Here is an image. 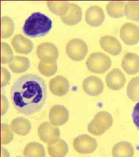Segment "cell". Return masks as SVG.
Segmentation results:
<instances>
[{
  "label": "cell",
  "instance_id": "obj_1",
  "mask_svg": "<svg viewBox=\"0 0 139 157\" xmlns=\"http://www.w3.org/2000/svg\"><path fill=\"white\" fill-rule=\"evenodd\" d=\"M12 104L17 112L30 116L40 111L46 99V85L39 76L30 73L17 78L11 89Z\"/></svg>",
  "mask_w": 139,
  "mask_h": 157
},
{
  "label": "cell",
  "instance_id": "obj_2",
  "mask_svg": "<svg viewBox=\"0 0 139 157\" xmlns=\"http://www.w3.org/2000/svg\"><path fill=\"white\" fill-rule=\"evenodd\" d=\"M52 28L50 18L41 12H34L26 20L23 26L24 34L30 37H43L49 33Z\"/></svg>",
  "mask_w": 139,
  "mask_h": 157
},
{
  "label": "cell",
  "instance_id": "obj_3",
  "mask_svg": "<svg viewBox=\"0 0 139 157\" xmlns=\"http://www.w3.org/2000/svg\"><path fill=\"white\" fill-rule=\"evenodd\" d=\"M113 121V118L109 112H97L88 124V130L90 133L96 136H101L111 128Z\"/></svg>",
  "mask_w": 139,
  "mask_h": 157
},
{
  "label": "cell",
  "instance_id": "obj_4",
  "mask_svg": "<svg viewBox=\"0 0 139 157\" xmlns=\"http://www.w3.org/2000/svg\"><path fill=\"white\" fill-rule=\"evenodd\" d=\"M87 68L93 73H104L112 65L110 58L102 52H95L90 55L86 60Z\"/></svg>",
  "mask_w": 139,
  "mask_h": 157
},
{
  "label": "cell",
  "instance_id": "obj_5",
  "mask_svg": "<svg viewBox=\"0 0 139 157\" xmlns=\"http://www.w3.org/2000/svg\"><path fill=\"white\" fill-rule=\"evenodd\" d=\"M86 43L79 39H74L67 43L66 53L67 56L75 61L83 60L88 53Z\"/></svg>",
  "mask_w": 139,
  "mask_h": 157
},
{
  "label": "cell",
  "instance_id": "obj_6",
  "mask_svg": "<svg viewBox=\"0 0 139 157\" xmlns=\"http://www.w3.org/2000/svg\"><path fill=\"white\" fill-rule=\"evenodd\" d=\"M76 151L81 154H91L97 147L96 140L88 135H79L75 137L72 143Z\"/></svg>",
  "mask_w": 139,
  "mask_h": 157
},
{
  "label": "cell",
  "instance_id": "obj_7",
  "mask_svg": "<svg viewBox=\"0 0 139 157\" xmlns=\"http://www.w3.org/2000/svg\"><path fill=\"white\" fill-rule=\"evenodd\" d=\"M38 134L40 140L48 144H54L60 140V130L48 122L39 125Z\"/></svg>",
  "mask_w": 139,
  "mask_h": 157
},
{
  "label": "cell",
  "instance_id": "obj_8",
  "mask_svg": "<svg viewBox=\"0 0 139 157\" xmlns=\"http://www.w3.org/2000/svg\"><path fill=\"white\" fill-rule=\"evenodd\" d=\"M119 36L125 44L135 45L139 42V27L132 23H126L120 29Z\"/></svg>",
  "mask_w": 139,
  "mask_h": 157
},
{
  "label": "cell",
  "instance_id": "obj_9",
  "mask_svg": "<svg viewBox=\"0 0 139 157\" xmlns=\"http://www.w3.org/2000/svg\"><path fill=\"white\" fill-rule=\"evenodd\" d=\"M69 119V111L67 108L56 105L52 107L49 112V119L50 124L55 126H62L66 124Z\"/></svg>",
  "mask_w": 139,
  "mask_h": 157
},
{
  "label": "cell",
  "instance_id": "obj_10",
  "mask_svg": "<svg viewBox=\"0 0 139 157\" xmlns=\"http://www.w3.org/2000/svg\"><path fill=\"white\" fill-rule=\"evenodd\" d=\"M82 87L87 94L95 97L103 93L104 84L99 78L95 76H90L83 80Z\"/></svg>",
  "mask_w": 139,
  "mask_h": 157
},
{
  "label": "cell",
  "instance_id": "obj_11",
  "mask_svg": "<svg viewBox=\"0 0 139 157\" xmlns=\"http://www.w3.org/2000/svg\"><path fill=\"white\" fill-rule=\"evenodd\" d=\"M37 54L41 61H56L59 57V51L52 43H42L38 46Z\"/></svg>",
  "mask_w": 139,
  "mask_h": 157
},
{
  "label": "cell",
  "instance_id": "obj_12",
  "mask_svg": "<svg viewBox=\"0 0 139 157\" xmlns=\"http://www.w3.org/2000/svg\"><path fill=\"white\" fill-rule=\"evenodd\" d=\"M49 87L53 94L61 97L68 93L70 89V83L67 78L58 75L50 79Z\"/></svg>",
  "mask_w": 139,
  "mask_h": 157
},
{
  "label": "cell",
  "instance_id": "obj_13",
  "mask_svg": "<svg viewBox=\"0 0 139 157\" xmlns=\"http://www.w3.org/2000/svg\"><path fill=\"white\" fill-rule=\"evenodd\" d=\"M126 82V79L124 74L119 69H113L106 76V84L112 90L121 89Z\"/></svg>",
  "mask_w": 139,
  "mask_h": 157
},
{
  "label": "cell",
  "instance_id": "obj_14",
  "mask_svg": "<svg viewBox=\"0 0 139 157\" xmlns=\"http://www.w3.org/2000/svg\"><path fill=\"white\" fill-rule=\"evenodd\" d=\"M105 19L103 10L99 6H93L87 9L85 13V21L91 26L98 27Z\"/></svg>",
  "mask_w": 139,
  "mask_h": 157
},
{
  "label": "cell",
  "instance_id": "obj_15",
  "mask_svg": "<svg viewBox=\"0 0 139 157\" xmlns=\"http://www.w3.org/2000/svg\"><path fill=\"white\" fill-rule=\"evenodd\" d=\"M101 48L112 56L119 55L123 50V47L119 40L115 37L104 36L100 40Z\"/></svg>",
  "mask_w": 139,
  "mask_h": 157
},
{
  "label": "cell",
  "instance_id": "obj_16",
  "mask_svg": "<svg viewBox=\"0 0 139 157\" xmlns=\"http://www.w3.org/2000/svg\"><path fill=\"white\" fill-rule=\"evenodd\" d=\"M12 45L17 53L27 54L33 49V42L22 34L15 35L12 40Z\"/></svg>",
  "mask_w": 139,
  "mask_h": 157
},
{
  "label": "cell",
  "instance_id": "obj_17",
  "mask_svg": "<svg viewBox=\"0 0 139 157\" xmlns=\"http://www.w3.org/2000/svg\"><path fill=\"white\" fill-rule=\"evenodd\" d=\"M122 67L128 75H134L139 72V56L138 55L128 52L122 60Z\"/></svg>",
  "mask_w": 139,
  "mask_h": 157
},
{
  "label": "cell",
  "instance_id": "obj_18",
  "mask_svg": "<svg viewBox=\"0 0 139 157\" xmlns=\"http://www.w3.org/2000/svg\"><path fill=\"white\" fill-rule=\"evenodd\" d=\"M82 17V9L74 3H70L69 9L67 13L61 17L62 22L67 25L73 26L80 22Z\"/></svg>",
  "mask_w": 139,
  "mask_h": 157
},
{
  "label": "cell",
  "instance_id": "obj_19",
  "mask_svg": "<svg viewBox=\"0 0 139 157\" xmlns=\"http://www.w3.org/2000/svg\"><path fill=\"white\" fill-rule=\"evenodd\" d=\"M10 127L15 134L19 136H26L30 133L31 129V124L27 119L18 117L12 120Z\"/></svg>",
  "mask_w": 139,
  "mask_h": 157
},
{
  "label": "cell",
  "instance_id": "obj_20",
  "mask_svg": "<svg viewBox=\"0 0 139 157\" xmlns=\"http://www.w3.org/2000/svg\"><path fill=\"white\" fill-rule=\"evenodd\" d=\"M134 150L132 144L128 141H122L115 144L112 150L114 157H134Z\"/></svg>",
  "mask_w": 139,
  "mask_h": 157
},
{
  "label": "cell",
  "instance_id": "obj_21",
  "mask_svg": "<svg viewBox=\"0 0 139 157\" xmlns=\"http://www.w3.org/2000/svg\"><path fill=\"white\" fill-rule=\"evenodd\" d=\"M30 66V60L24 56H14L9 64V67L13 73H23L27 71Z\"/></svg>",
  "mask_w": 139,
  "mask_h": 157
},
{
  "label": "cell",
  "instance_id": "obj_22",
  "mask_svg": "<svg viewBox=\"0 0 139 157\" xmlns=\"http://www.w3.org/2000/svg\"><path fill=\"white\" fill-rule=\"evenodd\" d=\"M48 151L51 157H64L68 152V146L65 141L60 139L56 143L48 144Z\"/></svg>",
  "mask_w": 139,
  "mask_h": 157
},
{
  "label": "cell",
  "instance_id": "obj_23",
  "mask_svg": "<svg viewBox=\"0 0 139 157\" xmlns=\"http://www.w3.org/2000/svg\"><path fill=\"white\" fill-rule=\"evenodd\" d=\"M23 155L24 157H45L46 152L44 146L34 141L29 143L25 147Z\"/></svg>",
  "mask_w": 139,
  "mask_h": 157
},
{
  "label": "cell",
  "instance_id": "obj_24",
  "mask_svg": "<svg viewBox=\"0 0 139 157\" xmlns=\"http://www.w3.org/2000/svg\"><path fill=\"white\" fill-rule=\"evenodd\" d=\"M125 2L110 1L106 6L108 15L112 18H120L125 15Z\"/></svg>",
  "mask_w": 139,
  "mask_h": 157
},
{
  "label": "cell",
  "instance_id": "obj_25",
  "mask_svg": "<svg viewBox=\"0 0 139 157\" xmlns=\"http://www.w3.org/2000/svg\"><path fill=\"white\" fill-rule=\"evenodd\" d=\"M48 7L53 13L58 16H64L69 9L70 3L67 1H50L47 2Z\"/></svg>",
  "mask_w": 139,
  "mask_h": 157
},
{
  "label": "cell",
  "instance_id": "obj_26",
  "mask_svg": "<svg viewBox=\"0 0 139 157\" xmlns=\"http://www.w3.org/2000/svg\"><path fill=\"white\" fill-rule=\"evenodd\" d=\"M124 13L128 19L139 21V1L127 2L125 5Z\"/></svg>",
  "mask_w": 139,
  "mask_h": 157
},
{
  "label": "cell",
  "instance_id": "obj_27",
  "mask_svg": "<svg viewBox=\"0 0 139 157\" xmlns=\"http://www.w3.org/2000/svg\"><path fill=\"white\" fill-rule=\"evenodd\" d=\"M1 21V37L2 39H8L10 37L15 30V23L11 17H2Z\"/></svg>",
  "mask_w": 139,
  "mask_h": 157
},
{
  "label": "cell",
  "instance_id": "obj_28",
  "mask_svg": "<svg viewBox=\"0 0 139 157\" xmlns=\"http://www.w3.org/2000/svg\"><path fill=\"white\" fill-rule=\"evenodd\" d=\"M38 67L41 73L48 77L55 75L57 71V64L56 61L40 60Z\"/></svg>",
  "mask_w": 139,
  "mask_h": 157
},
{
  "label": "cell",
  "instance_id": "obj_29",
  "mask_svg": "<svg viewBox=\"0 0 139 157\" xmlns=\"http://www.w3.org/2000/svg\"><path fill=\"white\" fill-rule=\"evenodd\" d=\"M128 98L134 102L139 100V76L131 79L127 87Z\"/></svg>",
  "mask_w": 139,
  "mask_h": 157
},
{
  "label": "cell",
  "instance_id": "obj_30",
  "mask_svg": "<svg viewBox=\"0 0 139 157\" xmlns=\"http://www.w3.org/2000/svg\"><path fill=\"white\" fill-rule=\"evenodd\" d=\"M1 142L2 145L9 144L13 139V131L11 127L6 124H2L1 126Z\"/></svg>",
  "mask_w": 139,
  "mask_h": 157
},
{
  "label": "cell",
  "instance_id": "obj_31",
  "mask_svg": "<svg viewBox=\"0 0 139 157\" xmlns=\"http://www.w3.org/2000/svg\"><path fill=\"white\" fill-rule=\"evenodd\" d=\"M13 52L11 47L6 43H1V59L2 64L9 63L13 59Z\"/></svg>",
  "mask_w": 139,
  "mask_h": 157
},
{
  "label": "cell",
  "instance_id": "obj_32",
  "mask_svg": "<svg viewBox=\"0 0 139 157\" xmlns=\"http://www.w3.org/2000/svg\"><path fill=\"white\" fill-rule=\"evenodd\" d=\"M1 87H4L7 84H9L11 80V73L9 71L4 67H1Z\"/></svg>",
  "mask_w": 139,
  "mask_h": 157
},
{
  "label": "cell",
  "instance_id": "obj_33",
  "mask_svg": "<svg viewBox=\"0 0 139 157\" xmlns=\"http://www.w3.org/2000/svg\"><path fill=\"white\" fill-rule=\"evenodd\" d=\"M132 117L134 126L139 130V101L134 107Z\"/></svg>",
  "mask_w": 139,
  "mask_h": 157
},
{
  "label": "cell",
  "instance_id": "obj_34",
  "mask_svg": "<svg viewBox=\"0 0 139 157\" xmlns=\"http://www.w3.org/2000/svg\"><path fill=\"white\" fill-rule=\"evenodd\" d=\"M9 107V103L5 95H1V115L3 116L7 112Z\"/></svg>",
  "mask_w": 139,
  "mask_h": 157
},
{
  "label": "cell",
  "instance_id": "obj_35",
  "mask_svg": "<svg viewBox=\"0 0 139 157\" xmlns=\"http://www.w3.org/2000/svg\"><path fill=\"white\" fill-rule=\"evenodd\" d=\"M1 157H10L9 152L4 147H1Z\"/></svg>",
  "mask_w": 139,
  "mask_h": 157
},
{
  "label": "cell",
  "instance_id": "obj_36",
  "mask_svg": "<svg viewBox=\"0 0 139 157\" xmlns=\"http://www.w3.org/2000/svg\"><path fill=\"white\" fill-rule=\"evenodd\" d=\"M20 157V156H19V157Z\"/></svg>",
  "mask_w": 139,
  "mask_h": 157
}]
</instances>
